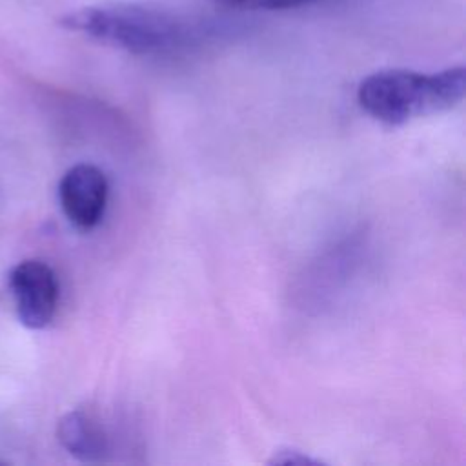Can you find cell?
I'll return each mask as SVG.
<instances>
[{
  "label": "cell",
  "instance_id": "5",
  "mask_svg": "<svg viewBox=\"0 0 466 466\" xmlns=\"http://www.w3.org/2000/svg\"><path fill=\"white\" fill-rule=\"evenodd\" d=\"M56 439L69 455L84 462L102 461L107 453L104 428L93 415L82 410H73L58 420Z\"/></svg>",
  "mask_w": 466,
  "mask_h": 466
},
{
  "label": "cell",
  "instance_id": "1",
  "mask_svg": "<svg viewBox=\"0 0 466 466\" xmlns=\"http://www.w3.org/2000/svg\"><path fill=\"white\" fill-rule=\"evenodd\" d=\"M466 91L462 66L437 73L384 69L368 75L357 89L359 106L375 120L400 126L455 107Z\"/></svg>",
  "mask_w": 466,
  "mask_h": 466
},
{
  "label": "cell",
  "instance_id": "6",
  "mask_svg": "<svg viewBox=\"0 0 466 466\" xmlns=\"http://www.w3.org/2000/svg\"><path fill=\"white\" fill-rule=\"evenodd\" d=\"M217 5L238 11H284L315 4L319 0H211Z\"/></svg>",
  "mask_w": 466,
  "mask_h": 466
},
{
  "label": "cell",
  "instance_id": "2",
  "mask_svg": "<svg viewBox=\"0 0 466 466\" xmlns=\"http://www.w3.org/2000/svg\"><path fill=\"white\" fill-rule=\"evenodd\" d=\"M60 25L133 55L171 53L191 40L187 24L175 15L135 4L82 7L64 15Z\"/></svg>",
  "mask_w": 466,
  "mask_h": 466
},
{
  "label": "cell",
  "instance_id": "4",
  "mask_svg": "<svg viewBox=\"0 0 466 466\" xmlns=\"http://www.w3.org/2000/svg\"><path fill=\"white\" fill-rule=\"evenodd\" d=\"M107 189V178L96 166L69 167L58 184V198L67 220L78 229H93L104 217Z\"/></svg>",
  "mask_w": 466,
  "mask_h": 466
},
{
  "label": "cell",
  "instance_id": "3",
  "mask_svg": "<svg viewBox=\"0 0 466 466\" xmlns=\"http://www.w3.org/2000/svg\"><path fill=\"white\" fill-rule=\"evenodd\" d=\"M7 286L15 299L18 320L31 329L46 328L58 306V280L42 260H22L11 268Z\"/></svg>",
  "mask_w": 466,
  "mask_h": 466
},
{
  "label": "cell",
  "instance_id": "7",
  "mask_svg": "<svg viewBox=\"0 0 466 466\" xmlns=\"http://www.w3.org/2000/svg\"><path fill=\"white\" fill-rule=\"evenodd\" d=\"M269 464H322V461L319 459H313L306 453H302L300 450H295V448H286V450H279L273 453V457L268 461Z\"/></svg>",
  "mask_w": 466,
  "mask_h": 466
}]
</instances>
